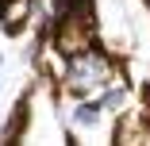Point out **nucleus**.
Instances as JSON below:
<instances>
[{"mask_svg": "<svg viewBox=\"0 0 150 146\" xmlns=\"http://www.w3.org/2000/svg\"><path fill=\"white\" fill-rule=\"evenodd\" d=\"M35 12V0H4L0 4V23H4V31H23V23L31 19Z\"/></svg>", "mask_w": 150, "mask_h": 146, "instance_id": "1", "label": "nucleus"}, {"mask_svg": "<svg viewBox=\"0 0 150 146\" xmlns=\"http://www.w3.org/2000/svg\"><path fill=\"white\" fill-rule=\"evenodd\" d=\"M100 104H108V108H119V104H123V89H112V92H108Z\"/></svg>", "mask_w": 150, "mask_h": 146, "instance_id": "4", "label": "nucleus"}, {"mask_svg": "<svg viewBox=\"0 0 150 146\" xmlns=\"http://www.w3.org/2000/svg\"><path fill=\"white\" fill-rule=\"evenodd\" d=\"M100 108H104L100 100H85V104L73 111V119H77L81 127H88V123H96V119H100Z\"/></svg>", "mask_w": 150, "mask_h": 146, "instance_id": "3", "label": "nucleus"}, {"mask_svg": "<svg viewBox=\"0 0 150 146\" xmlns=\"http://www.w3.org/2000/svg\"><path fill=\"white\" fill-rule=\"evenodd\" d=\"M69 146H73V138H69Z\"/></svg>", "mask_w": 150, "mask_h": 146, "instance_id": "6", "label": "nucleus"}, {"mask_svg": "<svg viewBox=\"0 0 150 146\" xmlns=\"http://www.w3.org/2000/svg\"><path fill=\"white\" fill-rule=\"evenodd\" d=\"M23 123H27V104L19 100V104H16V111L8 115L4 131H0V146H19V131H23Z\"/></svg>", "mask_w": 150, "mask_h": 146, "instance_id": "2", "label": "nucleus"}, {"mask_svg": "<svg viewBox=\"0 0 150 146\" xmlns=\"http://www.w3.org/2000/svg\"><path fill=\"white\" fill-rule=\"evenodd\" d=\"M142 96H146V104H150V85H146V89H142Z\"/></svg>", "mask_w": 150, "mask_h": 146, "instance_id": "5", "label": "nucleus"}]
</instances>
